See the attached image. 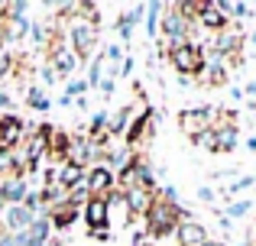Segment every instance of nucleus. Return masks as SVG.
<instances>
[{"instance_id": "34", "label": "nucleus", "mask_w": 256, "mask_h": 246, "mask_svg": "<svg viewBox=\"0 0 256 246\" xmlns=\"http://www.w3.org/2000/svg\"><path fill=\"white\" fill-rule=\"evenodd\" d=\"M13 107H16V101H13V94L6 88H0V110L4 114H13Z\"/></svg>"}, {"instance_id": "25", "label": "nucleus", "mask_w": 256, "mask_h": 246, "mask_svg": "<svg viewBox=\"0 0 256 246\" xmlns=\"http://www.w3.org/2000/svg\"><path fill=\"white\" fill-rule=\"evenodd\" d=\"M49 36H52V23L46 26V23H36V19H32V26H30V42H32V49H36V52H46Z\"/></svg>"}, {"instance_id": "16", "label": "nucleus", "mask_w": 256, "mask_h": 246, "mask_svg": "<svg viewBox=\"0 0 256 246\" xmlns=\"http://www.w3.org/2000/svg\"><path fill=\"white\" fill-rule=\"evenodd\" d=\"M227 23H230V19H227L224 13L218 10V0H204V6H201V16H198V26H201V29L224 32Z\"/></svg>"}, {"instance_id": "33", "label": "nucleus", "mask_w": 256, "mask_h": 246, "mask_svg": "<svg viewBox=\"0 0 256 246\" xmlns=\"http://www.w3.org/2000/svg\"><path fill=\"white\" fill-rule=\"evenodd\" d=\"M98 88H100V97H104V101H110V97L117 94V81H114V78H107V75H104V81H100Z\"/></svg>"}, {"instance_id": "18", "label": "nucleus", "mask_w": 256, "mask_h": 246, "mask_svg": "<svg viewBox=\"0 0 256 246\" xmlns=\"http://www.w3.org/2000/svg\"><path fill=\"white\" fill-rule=\"evenodd\" d=\"M78 214H82V211H75V208H68V204H65V208H52L46 217H49L52 230H72V224L78 221Z\"/></svg>"}, {"instance_id": "40", "label": "nucleus", "mask_w": 256, "mask_h": 246, "mask_svg": "<svg viewBox=\"0 0 256 246\" xmlns=\"http://www.w3.org/2000/svg\"><path fill=\"white\" fill-rule=\"evenodd\" d=\"M246 94H250V97H256V81H250V84L244 88V97H246Z\"/></svg>"}, {"instance_id": "4", "label": "nucleus", "mask_w": 256, "mask_h": 246, "mask_svg": "<svg viewBox=\"0 0 256 246\" xmlns=\"http://www.w3.org/2000/svg\"><path fill=\"white\" fill-rule=\"evenodd\" d=\"M30 126L20 114H0V152H13L23 146Z\"/></svg>"}, {"instance_id": "38", "label": "nucleus", "mask_w": 256, "mask_h": 246, "mask_svg": "<svg viewBox=\"0 0 256 246\" xmlns=\"http://www.w3.org/2000/svg\"><path fill=\"white\" fill-rule=\"evenodd\" d=\"M0 246H13V237H10V234H6V230H4V227H0Z\"/></svg>"}, {"instance_id": "6", "label": "nucleus", "mask_w": 256, "mask_h": 246, "mask_svg": "<svg viewBox=\"0 0 256 246\" xmlns=\"http://www.w3.org/2000/svg\"><path fill=\"white\" fill-rule=\"evenodd\" d=\"M152 123H156V110L152 107H143L136 117H133V123H130V130H126V136H124V146L126 149H143V143H146V136H152Z\"/></svg>"}, {"instance_id": "28", "label": "nucleus", "mask_w": 256, "mask_h": 246, "mask_svg": "<svg viewBox=\"0 0 256 246\" xmlns=\"http://www.w3.org/2000/svg\"><path fill=\"white\" fill-rule=\"evenodd\" d=\"M250 208H253V201L250 198H244V201H230L227 204V221H237V217H244V214H250Z\"/></svg>"}, {"instance_id": "1", "label": "nucleus", "mask_w": 256, "mask_h": 246, "mask_svg": "<svg viewBox=\"0 0 256 246\" xmlns=\"http://www.w3.org/2000/svg\"><path fill=\"white\" fill-rule=\"evenodd\" d=\"M143 221H146L143 224L146 234H150L152 240H166V237H175V227H178V208H169V204H162V201L152 198V204L143 214Z\"/></svg>"}, {"instance_id": "17", "label": "nucleus", "mask_w": 256, "mask_h": 246, "mask_svg": "<svg viewBox=\"0 0 256 246\" xmlns=\"http://www.w3.org/2000/svg\"><path fill=\"white\" fill-rule=\"evenodd\" d=\"M130 123H133V104H124V107H120L117 114H110V123H107V133H110V139L126 136Z\"/></svg>"}, {"instance_id": "29", "label": "nucleus", "mask_w": 256, "mask_h": 246, "mask_svg": "<svg viewBox=\"0 0 256 246\" xmlns=\"http://www.w3.org/2000/svg\"><path fill=\"white\" fill-rule=\"evenodd\" d=\"M250 185H256V178L253 175H244V178H234L230 185H227V191H224V198H227V204H230V198L237 195V191H244V188H250Z\"/></svg>"}, {"instance_id": "7", "label": "nucleus", "mask_w": 256, "mask_h": 246, "mask_svg": "<svg viewBox=\"0 0 256 246\" xmlns=\"http://www.w3.org/2000/svg\"><path fill=\"white\" fill-rule=\"evenodd\" d=\"M84 185H88V195L91 198H100V201H104V198L117 188V178H114V172L107 169V165H91V169L84 172Z\"/></svg>"}, {"instance_id": "36", "label": "nucleus", "mask_w": 256, "mask_h": 246, "mask_svg": "<svg viewBox=\"0 0 256 246\" xmlns=\"http://www.w3.org/2000/svg\"><path fill=\"white\" fill-rule=\"evenodd\" d=\"M130 71H133V58L124 55V62L117 65V78H130Z\"/></svg>"}, {"instance_id": "30", "label": "nucleus", "mask_w": 256, "mask_h": 246, "mask_svg": "<svg viewBox=\"0 0 256 246\" xmlns=\"http://www.w3.org/2000/svg\"><path fill=\"white\" fill-rule=\"evenodd\" d=\"M13 58H16V55H13V52H0V84H4L6 81V78H10L13 75Z\"/></svg>"}, {"instance_id": "14", "label": "nucleus", "mask_w": 256, "mask_h": 246, "mask_svg": "<svg viewBox=\"0 0 256 246\" xmlns=\"http://www.w3.org/2000/svg\"><path fill=\"white\" fill-rule=\"evenodd\" d=\"M68 165L75 169H91V143H88V133H75L72 136V149H68Z\"/></svg>"}, {"instance_id": "24", "label": "nucleus", "mask_w": 256, "mask_h": 246, "mask_svg": "<svg viewBox=\"0 0 256 246\" xmlns=\"http://www.w3.org/2000/svg\"><path fill=\"white\" fill-rule=\"evenodd\" d=\"M240 143L237 126H218V152H234Z\"/></svg>"}, {"instance_id": "42", "label": "nucleus", "mask_w": 256, "mask_h": 246, "mask_svg": "<svg viewBox=\"0 0 256 246\" xmlns=\"http://www.w3.org/2000/svg\"><path fill=\"white\" fill-rule=\"evenodd\" d=\"M201 246H224V243H220V240H204Z\"/></svg>"}, {"instance_id": "26", "label": "nucleus", "mask_w": 256, "mask_h": 246, "mask_svg": "<svg viewBox=\"0 0 256 246\" xmlns=\"http://www.w3.org/2000/svg\"><path fill=\"white\" fill-rule=\"evenodd\" d=\"M84 81H88V88H98V84L104 81V55H100V52L88 62V78Z\"/></svg>"}, {"instance_id": "22", "label": "nucleus", "mask_w": 256, "mask_h": 246, "mask_svg": "<svg viewBox=\"0 0 256 246\" xmlns=\"http://www.w3.org/2000/svg\"><path fill=\"white\" fill-rule=\"evenodd\" d=\"M26 237H30L32 243H49L52 240V224H49V217H36V221L30 224V230H26Z\"/></svg>"}, {"instance_id": "21", "label": "nucleus", "mask_w": 256, "mask_h": 246, "mask_svg": "<svg viewBox=\"0 0 256 246\" xmlns=\"http://www.w3.org/2000/svg\"><path fill=\"white\" fill-rule=\"evenodd\" d=\"M30 26H32L30 16L10 19V23H6V39H10V42H26V36H30Z\"/></svg>"}, {"instance_id": "27", "label": "nucleus", "mask_w": 256, "mask_h": 246, "mask_svg": "<svg viewBox=\"0 0 256 246\" xmlns=\"http://www.w3.org/2000/svg\"><path fill=\"white\" fill-rule=\"evenodd\" d=\"M192 143L198 146V149H204V152H218V130H214V126H208V130H201Z\"/></svg>"}, {"instance_id": "20", "label": "nucleus", "mask_w": 256, "mask_h": 246, "mask_svg": "<svg viewBox=\"0 0 256 246\" xmlns=\"http://www.w3.org/2000/svg\"><path fill=\"white\" fill-rule=\"evenodd\" d=\"M166 10V3H159V0H152V3H146V16H143V26H146V39H156L159 32V13Z\"/></svg>"}, {"instance_id": "10", "label": "nucleus", "mask_w": 256, "mask_h": 246, "mask_svg": "<svg viewBox=\"0 0 256 246\" xmlns=\"http://www.w3.org/2000/svg\"><path fill=\"white\" fill-rule=\"evenodd\" d=\"M204 240H208V230L201 221H194V217L178 221V227H175V243L178 246H201Z\"/></svg>"}, {"instance_id": "19", "label": "nucleus", "mask_w": 256, "mask_h": 246, "mask_svg": "<svg viewBox=\"0 0 256 246\" xmlns=\"http://www.w3.org/2000/svg\"><path fill=\"white\" fill-rule=\"evenodd\" d=\"M88 91H91V88H88V81H84V78H72V81L65 84L62 97H58V107H72V104H75L78 97H84Z\"/></svg>"}, {"instance_id": "41", "label": "nucleus", "mask_w": 256, "mask_h": 246, "mask_svg": "<svg viewBox=\"0 0 256 246\" xmlns=\"http://www.w3.org/2000/svg\"><path fill=\"white\" fill-rule=\"evenodd\" d=\"M246 149H250V152H256V136H250V139H246Z\"/></svg>"}, {"instance_id": "43", "label": "nucleus", "mask_w": 256, "mask_h": 246, "mask_svg": "<svg viewBox=\"0 0 256 246\" xmlns=\"http://www.w3.org/2000/svg\"><path fill=\"white\" fill-rule=\"evenodd\" d=\"M0 26H4V13H0Z\"/></svg>"}, {"instance_id": "2", "label": "nucleus", "mask_w": 256, "mask_h": 246, "mask_svg": "<svg viewBox=\"0 0 256 246\" xmlns=\"http://www.w3.org/2000/svg\"><path fill=\"white\" fill-rule=\"evenodd\" d=\"M98 36H100L98 26L82 23V19H75V23L65 26V39H68V49L75 52L78 62H91V58H94V49H98Z\"/></svg>"}, {"instance_id": "23", "label": "nucleus", "mask_w": 256, "mask_h": 246, "mask_svg": "<svg viewBox=\"0 0 256 246\" xmlns=\"http://www.w3.org/2000/svg\"><path fill=\"white\" fill-rule=\"evenodd\" d=\"M26 104H30L32 110H39V114H49V107H52V101H49V94H46L39 84H32V88H26Z\"/></svg>"}, {"instance_id": "8", "label": "nucleus", "mask_w": 256, "mask_h": 246, "mask_svg": "<svg viewBox=\"0 0 256 246\" xmlns=\"http://www.w3.org/2000/svg\"><path fill=\"white\" fill-rule=\"evenodd\" d=\"M82 217L88 224V234H110V208H107L100 198H91V201L84 204Z\"/></svg>"}, {"instance_id": "15", "label": "nucleus", "mask_w": 256, "mask_h": 246, "mask_svg": "<svg viewBox=\"0 0 256 246\" xmlns=\"http://www.w3.org/2000/svg\"><path fill=\"white\" fill-rule=\"evenodd\" d=\"M150 204H152V191H146V188H126L124 191V208L130 217H143L150 211Z\"/></svg>"}, {"instance_id": "44", "label": "nucleus", "mask_w": 256, "mask_h": 246, "mask_svg": "<svg viewBox=\"0 0 256 246\" xmlns=\"http://www.w3.org/2000/svg\"><path fill=\"white\" fill-rule=\"evenodd\" d=\"M240 246H250V243H240Z\"/></svg>"}, {"instance_id": "3", "label": "nucleus", "mask_w": 256, "mask_h": 246, "mask_svg": "<svg viewBox=\"0 0 256 246\" xmlns=\"http://www.w3.org/2000/svg\"><path fill=\"white\" fill-rule=\"evenodd\" d=\"M166 58H169V65L182 78H198L204 71V45H198V42H185L182 49L166 52Z\"/></svg>"}, {"instance_id": "35", "label": "nucleus", "mask_w": 256, "mask_h": 246, "mask_svg": "<svg viewBox=\"0 0 256 246\" xmlns=\"http://www.w3.org/2000/svg\"><path fill=\"white\" fill-rule=\"evenodd\" d=\"M39 78H42V84H46V88L58 81V75H56V68H52V65H42V68H39Z\"/></svg>"}, {"instance_id": "37", "label": "nucleus", "mask_w": 256, "mask_h": 246, "mask_svg": "<svg viewBox=\"0 0 256 246\" xmlns=\"http://www.w3.org/2000/svg\"><path fill=\"white\" fill-rule=\"evenodd\" d=\"M198 198H201V201H208V204H211V201H214V191L204 185V188H198Z\"/></svg>"}, {"instance_id": "13", "label": "nucleus", "mask_w": 256, "mask_h": 246, "mask_svg": "<svg viewBox=\"0 0 256 246\" xmlns=\"http://www.w3.org/2000/svg\"><path fill=\"white\" fill-rule=\"evenodd\" d=\"M143 16H146V3H136L133 10L120 13V16H117V23H114L117 36L124 39V42H130V39H133V29H136V26L143 23Z\"/></svg>"}, {"instance_id": "12", "label": "nucleus", "mask_w": 256, "mask_h": 246, "mask_svg": "<svg viewBox=\"0 0 256 246\" xmlns=\"http://www.w3.org/2000/svg\"><path fill=\"white\" fill-rule=\"evenodd\" d=\"M0 191H4V204H23L26 195H30V178L6 175V178H0Z\"/></svg>"}, {"instance_id": "11", "label": "nucleus", "mask_w": 256, "mask_h": 246, "mask_svg": "<svg viewBox=\"0 0 256 246\" xmlns=\"http://www.w3.org/2000/svg\"><path fill=\"white\" fill-rule=\"evenodd\" d=\"M46 149H49V159L58 165H65V159H68V149H72V133L68 130H58V126H52L49 139H46Z\"/></svg>"}, {"instance_id": "9", "label": "nucleus", "mask_w": 256, "mask_h": 246, "mask_svg": "<svg viewBox=\"0 0 256 246\" xmlns=\"http://www.w3.org/2000/svg\"><path fill=\"white\" fill-rule=\"evenodd\" d=\"M32 221H36V217H32L30 211L23 208V204H6V208L0 211V227H4L10 237H16V234H26Z\"/></svg>"}, {"instance_id": "39", "label": "nucleus", "mask_w": 256, "mask_h": 246, "mask_svg": "<svg viewBox=\"0 0 256 246\" xmlns=\"http://www.w3.org/2000/svg\"><path fill=\"white\" fill-rule=\"evenodd\" d=\"M230 101H244V88H230Z\"/></svg>"}, {"instance_id": "31", "label": "nucleus", "mask_w": 256, "mask_h": 246, "mask_svg": "<svg viewBox=\"0 0 256 246\" xmlns=\"http://www.w3.org/2000/svg\"><path fill=\"white\" fill-rule=\"evenodd\" d=\"M253 13H256V6H253V3H244V0L230 3V16H237V19H250Z\"/></svg>"}, {"instance_id": "32", "label": "nucleus", "mask_w": 256, "mask_h": 246, "mask_svg": "<svg viewBox=\"0 0 256 246\" xmlns=\"http://www.w3.org/2000/svg\"><path fill=\"white\" fill-rule=\"evenodd\" d=\"M100 55H104V62H110V65H120V62H124V49H120L117 42H110L104 52H100Z\"/></svg>"}, {"instance_id": "5", "label": "nucleus", "mask_w": 256, "mask_h": 246, "mask_svg": "<svg viewBox=\"0 0 256 246\" xmlns=\"http://www.w3.org/2000/svg\"><path fill=\"white\" fill-rule=\"evenodd\" d=\"M214 117H218V107H188L178 114V130L185 133L188 139H194L201 130L214 126Z\"/></svg>"}]
</instances>
